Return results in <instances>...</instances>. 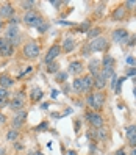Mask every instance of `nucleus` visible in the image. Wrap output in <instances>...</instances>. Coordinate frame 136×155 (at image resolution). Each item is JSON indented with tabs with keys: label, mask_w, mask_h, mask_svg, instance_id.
<instances>
[{
	"label": "nucleus",
	"mask_w": 136,
	"mask_h": 155,
	"mask_svg": "<svg viewBox=\"0 0 136 155\" xmlns=\"http://www.w3.org/2000/svg\"><path fill=\"white\" fill-rule=\"evenodd\" d=\"M25 119H27V111H25V110L17 111L16 116H14V119H13V127H14L16 130L21 129V127L25 124Z\"/></svg>",
	"instance_id": "ddd939ff"
},
{
	"label": "nucleus",
	"mask_w": 136,
	"mask_h": 155,
	"mask_svg": "<svg viewBox=\"0 0 136 155\" xmlns=\"http://www.w3.org/2000/svg\"><path fill=\"white\" fill-rule=\"evenodd\" d=\"M5 38L10 41L14 47L17 44H21L22 38H21V31H19V27H16V25H10L6 28V33H5Z\"/></svg>",
	"instance_id": "20e7f679"
},
{
	"label": "nucleus",
	"mask_w": 136,
	"mask_h": 155,
	"mask_svg": "<svg viewBox=\"0 0 136 155\" xmlns=\"http://www.w3.org/2000/svg\"><path fill=\"white\" fill-rule=\"evenodd\" d=\"M125 10H131V8H136V0H128V2L124 3Z\"/></svg>",
	"instance_id": "2f4dec72"
},
{
	"label": "nucleus",
	"mask_w": 136,
	"mask_h": 155,
	"mask_svg": "<svg viewBox=\"0 0 136 155\" xmlns=\"http://www.w3.org/2000/svg\"><path fill=\"white\" fill-rule=\"evenodd\" d=\"M81 86H83V93H89L94 88V77H91L89 74L81 77Z\"/></svg>",
	"instance_id": "f3484780"
},
{
	"label": "nucleus",
	"mask_w": 136,
	"mask_h": 155,
	"mask_svg": "<svg viewBox=\"0 0 136 155\" xmlns=\"http://www.w3.org/2000/svg\"><path fill=\"white\" fill-rule=\"evenodd\" d=\"M52 97H53V99H57V97H58V91H57V89H53V91H52Z\"/></svg>",
	"instance_id": "de8ad7c7"
},
{
	"label": "nucleus",
	"mask_w": 136,
	"mask_h": 155,
	"mask_svg": "<svg viewBox=\"0 0 136 155\" xmlns=\"http://www.w3.org/2000/svg\"><path fill=\"white\" fill-rule=\"evenodd\" d=\"M127 77H121V78H117V83H116V88H114V93L116 94H121V88H122V83L125 81Z\"/></svg>",
	"instance_id": "c85d7f7f"
},
{
	"label": "nucleus",
	"mask_w": 136,
	"mask_h": 155,
	"mask_svg": "<svg viewBox=\"0 0 136 155\" xmlns=\"http://www.w3.org/2000/svg\"><path fill=\"white\" fill-rule=\"evenodd\" d=\"M41 108H42V110H47L49 105H47V104H42V107H41Z\"/></svg>",
	"instance_id": "603ef678"
},
{
	"label": "nucleus",
	"mask_w": 136,
	"mask_h": 155,
	"mask_svg": "<svg viewBox=\"0 0 136 155\" xmlns=\"http://www.w3.org/2000/svg\"><path fill=\"white\" fill-rule=\"evenodd\" d=\"M42 89H39V88H33L31 91H30V99H31V102H39V100L42 99Z\"/></svg>",
	"instance_id": "4be33fe9"
},
{
	"label": "nucleus",
	"mask_w": 136,
	"mask_h": 155,
	"mask_svg": "<svg viewBox=\"0 0 136 155\" xmlns=\"http://www.w3.org/2000/svg\"><path fill=\"white\" fill-rule=\"evenodd\" d=\"M2 27H3V22H2V21H0V28H2Z\"/></svg>",
	"instance_id": "4d7b16f0"
},
{
	"label": "nucleus",
	"mask_w": 136,
	"mask_h": 155,
	"mask_svg": "<svg viewBox=\"0 0 136 155\" xmlns=\"http://www.w3.org/2000/svg\"><path fill=\"white\" fill-rule=\"evenodd\" d=\"M14 97H16V99H22V100H25V93H24V91H17V93L14 94Z\"/></svg>",
	"instance_id": "4c0bfd02"
},
{
	"label": "nucleus",
	"mask_w": 136,
	"mask_h": 155,
	"mask_svg": "<svg viewBox=\"0 0 136 155\" xmlns=\"http://www.w3.org/2000/svg\"><path fill=\"white\" fill-rule=\"evenodd\" d=\"M114 64H116V60L111 55H105L103 57V60H102V71L100 72L106 78H110L114 74Z\"/></svg>",
	"instance_id": "7ed1b4c3"
},
{
	"label": "nucleus",
	"mask_w": 136,
	"mask_h": 155,
	"mask_svg": "<svg viewBox=\"0 0 136 155\" xmlns=\"http://www.w3.org/2000/svg\"><path fill=\"white\" fill-rule=\"evenodd\" d=\"M111 17H113V21H124L125 17H127V10H125V6L121 5V6H117L116 10H113Z\"/></svg>",
	"instance_id": "dca6fc26"
},
{
	"label": "nucleus",
	"mask_w": 136,
	"mask_h": 155,
	"mask_svg": "<svg viewBox=\"0 0 136 155\" xmlns=\"http://www.w3.org/2000/svg\"><path fill=\"white\" fill-rule=\"evenodd\" d=\"M131 155H136V147H133V150H131Z\"/></svg>",
	"instance_id": "5fc2aeb1"
},
{
	"label": "nucleus",
	"mask_w": 136,
	"mask_h": 155,
	"mask_svg": "<svg viewBox=\"0 0 136 155\" xmlns=\"http://www.w3.org/2000/svg\"><path fill=\"white\" fill-rule=\"evenodd\" d=\"M83 69H85V66H83V63H81V61H72L69 64V68H67V74H72V75L77 77L78 74L83 72Z\"/></svg>",
	"instance_id": "4468645a"
},
{
	"label": "nucleus",
	"mask_w": 136,
	"mask_h": 155,
	"mask_svg": "<svg viewBox=\"0 0 136 155\" xmlns=\"http://www.w3.org/2000/svg\"><path fill=\"white\" fill-rule=\"evenodd\" d=\"M125 136H127V141H128V144L131 147H136V124L125 127Z\"/></svg>",
	"instance_id": "9b49d317"
},
{
	"label": "nucleus",
	"mask_w": 136,
	"mask_h": 155,
	"mask_svg": "<svg viewBox=\"0 0 136 155\" xmlns=\"http://www.w3.org/2000/svg\"><path fill=\"white\" fill-rule=\"evenodd\" d=\"M10 102H8V99H0V108H2L3 105H8Z\"/></svg>",
	"instance_id": "a18cd8bd"
},
{
	"label": "nucleus",
	"mask_w": 136,
	"mask_h": 155,
	"mask_svg": "<svg viewBox=\"0 0 136 155\" xmlns=\"http://www.w3.org/2000/svg\"><path fill=\"white\" fill-rule=\"evenodd\" d=\"M108 41L103 38V36H99V38L92 39L89 44H88V49L89 52H94V53H99V52H105L108 49Z\"/></svg>",
	"instance_id": "f03ea898"
},
{
	"label": "nucleus",
	"mask_w": 136,
	"mask_h": 155,
	"mask_svg": "<svg viewBox=\"0 0 136 155\" xmlns=\"http://www.w3.org/2000/svg\"><path fill=\"white\" fill-rule=\"evenodd\" d=\"M63 52H66V53H70L72 50L75 49V39L74 38H70V36H67V38L63 41Z\"/></svg>",
	"instance_id": "aec40b11"
},
{
	"label": "nucleus",
	"mask_w": 136,
	"mask_h": 155,
	"mask_svg": "<svg viewBox=\"0 0 136 155\" xmlns=\"http://www.w3.org/2000/svg\"><path fill=\"white\" fill-rule=\"evenodd\" d=\"M116 83H117V75H116V72L110 77V86H111V89H114L116 88Z\"/></svg>",
	"instance_id": "473e14b6"
},
{
	"label": "nucleus",
	"mask_w": 136,
	"mask_h": 155,
	"mask_svg": "<svg viewBox=\"0 0 136 155\" xmlns=\"http://www.w3.org/2000/svg\"><path fill=\"white\" fill-rule=\"evenodd\" d=\"M89 27H91V24L89 22H83L80 27H78V30L81 31V33H88L89 31Z\"/></svg>",
	"instance_id": "7c9ffc66"
},
{
	"label": "nucleus",
	"mask_w": 136,
	"mask_h": 155,
	"mask_svg": "<svg viewBox=\"0 0 136 155\" xmlns=\"http://www.w3.org/2000/svg\"><path fill=\"white\" fill-rule=\"evenodd\" d=\"M0 155H6V150L5 149H0Z\"/></svg>",
	"instance_id": "864d4df0"
},
{
	"label": "nucleus",
	"mask_w": 136,
	"mask_h": 155,
	"mask_svg": "<svg viewBox=\"0 0 136 155\" xmlns=\"http://www.w3.org/2000/svg\"><path fill=\"white\" fill-rule=\"evenodd\" d=\"M8 107H10L11 110H14V111H21V110H24V107H25V100L13 97V100H10Z\"/></svg>",
	"instance_id": "6ab92c4d"
},
{
	"label": "nucleus",
	"mask_w": 136,
	"mask_h": 155,
	"mask_svg": "<svg viewBox=\"0 0 136 155\" xmlns=\"http://www.w3.org/2000/svg\"><path fill=\"white\" fill-rule=\"evenodd\" d=\"M67 72H58L57 74V81H60V83H64L66 81V78H67Z\"/></svg>",
	"instance_id": "c756f323"
},
{
	"label": "nucleus",
	"mask_w": 136,
	"mask_h": 155,
	"mask_svg": "<svg viewBox=\"0 0 136 155\" xmlns=\"http://www.w3.org/2000/svg\"><path fill=\"white\" fill-rule=\"evenodd\" d=\"M60 53H61V45H52V47L47 50V53H45V58H44V61L47 63H52V61H55L57 60V57H60Z\"/></svg>",
	"instance_id": "9d476101"
},
{
	"label": "nucleus",
	"mask_w": 136,
	"mask_h": 155,
	"mask_svg": "<svg viewBox=\"0 0 136 155\" xmlns=\"http://www.w3.org/2000/svg\"><path fill=\"white\" fill-rule=\"evenodd\" d=\"M130 39V35L125 28H117L113 31V41L117 42V44H127Z\"/></svg>",
	"instance_id": "6e6552de"
},
{
	"label": "nucleus",
	"mask_w": 136,
	"mask_h": 155,
	"mask_svg": "<svg viewBox=\"0 0 136 155\" xmlns=\"http://www.w3.org/2000/svg\"><path fill=\"white\" fill-rule=\"evenodd\" d=\"M96 135H97V140H102V141L108 138V133H106L105 129H97L96 130Z\"/></svg>",
	"instance_id": "cd10ccee"
},
{
	"label": "nucleus",
	"mask_w": 136,
	"mask_h": 155,
	"mask_svg": "<svg viewBox=\"0 0 136 155\" xmlns=\"http://www.w3.org/2000/svg\"><path fill=\"white\" fill-rule=\"evenodd\" d=\"M50 5H53L55 8H60V5H63V2H53V0H52V2H50Z\"/></svg>",
	"instance_id": "49530a36"
},
{
	"label": "nucleus",
	"mask_w": 136,
	"mask_h": 155,
	"mask_svg": "<svg viewBox=\"0 0 136 155\" xmlns=\"http://www.w3.org/2000/svg\"><path fill=\"white\" fill-rule=\"evenodd\" d=\"M0 17H2V14H0Z\"/></svg>",
	"instance_id": "bf43d9fd"
},
{
	"label": "nucleus",
	"mask_w": 136,
	"mask_h": 155,
	"mask_svg": "<svg viewBox=\"0 0 136 155\" xmlns=\"http://www.w3.org/2000/svg\"><path fill=\"white\" fill-rule=\"evenodd\" d=\"M36 6V2H31V0H27V2H21V8L24 11H33V8Z\"/></svg>",
	"instance_id": "5701e85b"
},
{
	"label": "nucleus",
	"mask_w": 136,
	"mask_h": 155,
	"mask_svg": "<svg viewBox=\"0 0 136 155\" xmlns=\"http://www.w3.org/2000/svg\"><path fill=\"white\" fill-rule=\"evenodd\" d=\"M106 85H108V78L102 74V72H99V74L94 77V88L97 91H103L106 88Z\"/></svg>",
	"instance_id": "f8f14e48"
},
{
	"label": "nucleus",
	"mask_w": 136,
	"mask_h": 155,
	"mask_svg": "<svg viewBox=\"0 0 136 155\" xmlns=\"http://www.w3.org/2000/svg\"><path fill=\"white\" fill-rule=\"evenodd\" d=\"M8 22H10V25H16V27H17V24H19V17L13 16L11 19H8Z\"/></svg>",
	"instance_id": "c9c22d12"
},
{
	"label": "nucleus",
	"mask_w": 136,
	"mask_h": 155,
	"mask_svg": "<svg viewBox=\"0 0 136 155\" xmlns=\"http://www.w3.org/2000/svg\"><path fill=\"white\" fill-rule=\"evenodd\" d=\"M133 94H134V99H136V88L133 89Z\"/></svg>",
	"instance_id": "6e6d98bb"
},
{
	"label": "nucleus",
	"mask_w": 136,
	"mask_h": 155,
	"mask_svg": "<svg viewBox=\"0 0 136 155\" xmlns=\"http://www.w3.org/2000/svg\"><path fill=\"white\" fill-rule=\"evenodd\" d=\"M31 69H33V68H27V69H25L24 72H21V75H19V78H21V77H24V75H27V74H30V72H31Z\"/></svg>",
	"instance_id": "a19ab883"
},
{
	"label": "nucleus",
	"mask_w": 136,
	"mask_h": 155,
	"mask_svg": "<svg viewBox=\"0 0 136 155\" xmlns=\"http://www.w3.org/2000/svg\"><path fill=\"white\" fill-rule=\"evenodd\" d=\"M58 24H61V25H72L70 22H66V21H58Z\"/></svg>",
	"instance_id": "09e8293b"
},
{
	"label": "nucleus",
	"mask_w": 136,
	"mask_h": 155,
	"mask_svg": "<svg viewBox=\"0 0 136 155\" xmlns=\"http://www.w3.org/2000/svg\"><path fill=\"white\" fill-rule=\"evenodd\" d=\"M100 66H102L100 60H91V61H89V64H88L89 75H91V77H96L99 72H100Z\"/></svg>",
	"instance_id": "2eb2a0df"
},
{
	"label": "nucleus",
	"mask_w": 136,
	"mask_h": 155,
	"mask_svg": "<svg viewBox=\"0 0 136 155\" xmlns=\"http://www.w3.org/2000/svg\"><path fill=\"white\" fill-rule=\"evenodd\" d=\"M127 44H128V45H134V44H136V35H134V36H131V38L128 39V42H127Z\"/></svg>",
	"instance_id": "79ce46f5"
},
{
	"label": "nucleus",
	"mask_w": 136,
	"mask_h": 155,
	"mask_svg": "<svg viewBox=\"0 0 136 155\" xmlns=\"http://www.w3.org/2000/svg\"><path fill=\"white\" fill-rule=\"evenodd\" d=\"M22 21H24V24H27V25H30V27H38L44 22L42 21V17L36 13V11H28V13H25V16L22 17Z\"/></svg>",
	"instance_id": "39448f33"
},
{
	"label": "nucleus",
	"mask_w": 136,
	"mask_h": 155,
	"mask_svg": "<svg viewBox=\"0 0 136 155\" xmlns=\"http://www.w3.org/2000/svg\"><path fill=\"white\" fill-rule=\"evenodd\" d=\"M127 63H128L130 66H136V58H133V57H128V58H127Z\"/></svg>",
	"instance_id": "ea45409f"
},
{
	"label": "nucleus",
	"mask_w": 136,
	"mask_h": 155,
	"mask_svg": "<svg viewBox=\"0 0 136 155\" xmlns=\"http://www.w3.org/2000/svg\"><path fill=\"white\" fill-rule=\"evenodd\" d=\"M16 149L19 150V149H22V146H21V143H16Z\"/></svg>",
	"instance_id": "3c124183"
},
{
	"label": "nucleus",
	"mask_w": 136,
	"mask_h": 155,
	"mask_svg": "<svg viewBox=\"0 0 136 155\" xmlns=\"http://www.w3.org/2000/svg\"><path fill=\"white\" fill-rule=\"evenodd\" d=\"M47 28H49V25L45 24V22H42V24L38 27V31H39V33H45V31H47Z\"/></svg>",
	"instance_id": "72a5a7b5"
},
{
	"label": "nucleus",
	"mask_w": 136,
	"mask_h": 155,
	"mask_svg": "<svg viewBox=\"0 0 136 155\" xmlns=\"http://www.w3.org/2000/svg\"><path fill=\"white\" fill-rule=\"evenodd\" d=\"M47 72L49 74H58V63L57 61H52L47 64Z\"/></svg>",
	"instance_id": "bb28decb"
},
{
	"label": "nucleus",
	"mask_w": 136,
	"mask_h": 155,
	"mask_svg": "<svg viewBox=\"0 0 136 155\" xmlns=\"http://www.w3.org/2000/svg\"><path fill=\"white\" fill-rule=\"evenodd\" d=\"M105 100L106 99H105V94L102 91H94V93H89V96H88V105L94 111H99L105 105Z\"/></svg>",
	"instance_id": "f257e3e1"
},
{
	"label": "nucleus",
	"mask_w": 136,
	"mask_h": 155,
	"mask_svg": "<svg viewBox=\"0 0 136 155\" xmlns=\"http://www.w3.org/2000/svg\"><path fill=\"white\" fill-rule=\"evenodd\" d=\"M114 155H127V153H125V149H117L114 152Z\"/></svg>",
	"instance_id": "c03bdc74"
},
{
	"label": "nucleus",
	"mask_w": 136,
	"mask_h": 155,
	"mask_svg": "<svg viewBox=\"0 0 136 155\" xmlns=\"http://www.w3.org/2000/svg\"><path fill=\"white\" fill-rule=\"evenodd\" d=\"M39 50H41L39 45L36 44L34 41H30V42H27V44L24 45V55H25V58H30V60L38 58Z\"/></svg>",
	"instance_id": "423d86ee"
},
{
	"label": "nucleus",
	"mask_w": 136,
	"mask_h": 155,
	"mask_svg": "<svg viewBox=\"0 0 136 155\" xmlns=\"http://www.w3.org/2000/svg\"><path fill=\"white\" fill-rule=\"evenodd\" d=\"M13 52H14V45L6 38H0V53L3 57H11Z\"/></svg>",
	"instance_id": "1a4fd4ad"
},
{
	"label": "nucleus",
	"mask_w": 136,
	"mask_h": 155,
	"mask_svg": "<svg viewBox=\"0 0 136 155\" xmlns=\"http://www.w3.org/2000/svg\"><path fill=\"white\" fill-rule=\"evenodd\" d=\"M28 155H42V153H39V152H36V150H31V152H28Z\"/></svg>",
	"instance_id": "8fccbe9b"
},
{
	"label": "nucleus",
	"mask_w": 136,
	"mask_h": 155,
	"mask_svg": "<svg viewBox=\"0 0 136 155\" xmlns=\"http://www.w3.org/2000/svg\"><path fill=\"white\" fill-rule=\"evenodd\" d=\"M100 28H99V27H94V28H89V31H88V38L92 41V39H96V38H99V36H100Z\"/></svg>",
	"instance_id": "b1692460"
},
{
	"label": "nucleus",
	"mask_w": 136,
	"mask_h": 155,
	"mask_svg": "<svg viewBox=\"0 0 136 155\" xmlns=\"http://www.w3.org/2000/svg\"><path fill=\"white\" fill-rule=\"evenodd\" d=\"M86 119L89 121V124L94 127V129H102L103 127V117L99 111H88L86 113Z\"/></svg>",
	"instance_id": "0eeeda50"
},
{
	"label": "nucleus",
	"mask_w": 136,
	"mask_h": 155,
	"mask_svg": "<svg viewBox=\"0 0 136 155\" xmlns=\"http://www.w3.org/2000/svg\"><path fill=\"white\" fill-rule=\"evenodd\" d=\"M0 14H2V17L11 19V17L14 16V6L11 3H3L2 6H0Z\"/></svg>",
	"instance_id": "a211bd4d"
},
{
	"label": "nucleus",
	"mask_w": 136,
	"mask_h": 155,
	"mask_svg": "<svg viewBox=\"0 0 136 155\" xmlns=\"http://www.w3.org/2000/svg\"><path fill=\"white\" fill-rule=\"evenodd\" d=\"M45 129H47V122H42L41 125H38V127H36V132H41V130H45Z\"/></svg>",
	"instance_id": "58836bf2"
},
{
	"label": "nucleus",
	"mask_w": 136,
	"mask_h": 155,
	"mask_svg": "<svg viewBox=\"0 0 136 155\" xmlns=\"http://www.w3.org/2000/svg\"><path fill=\"white\" fill-rule=\"evenodd\" d=\"M134 75H136V68L128 69V71H127V74H125V77H134Z\"/></svg>",
	"instance_id": "e433bc0d"
},
{
	"label": "nucleus",
	"mask_w": 136,
	"mask_h": 155,
	"mask_svg": "<svg viewBox=\"0 0 136 155\" xmlns=\"http://www.w3.org/2000/svg\"><path fill=\"white\" fill-rule=\"evenodd\" d=\"M72 88H74L75 93H83V86H81V78L75 77L74 83H72Z\"/></svg>",
	"instance_id": "a878e982"
},
{
	"label": "nucleus",
	"mask_w": 136,
	"mask_h": 155,
	"mask_svg": "<svg viewBox=\"0 0 136 155\" xmlns=\"http://www.w3.org/2000/svg\"><path fill=\"white\" fill-rule=\"evenodd\" d=\"M6 155H10V153H6Z\"/></svg>",
	"instance_id": "052dcab7"
},
{
	"label": "nucleus",
	"mask_w": 136,
	"mask_h": 155,
	"mask_svg": "<svg viewBox=\"0 0 136 155\" xmlns=\"http://www.w3.org/2000/svg\"><path fill=\"white\" fill-rule=\"evenodd\" d=\"M5 122H6V116L3 113H0V125H3Z\"/></svg>",
	"instance_id": "37998d69"
},
{
	"label": "nucleus",
	"mask_w": 136,
	"mask_h": 155,
	"mask_svg": "<svg viewBox=\"0 0 136 155\" xmlns=\"http://www.w3.org/2000/svg\"><path fill=\"white\" fill-rule=\"evenodd\" d=\"M69 155H75V153H74V152H72V150H70V152H69Z\"/></svg>",
	"instance_id": "13d9d810"
},
{
	"label": "nucleus",
	"mask_w": 136,
	"mask_h": 155,
	"mask_svg": "<svg viewBox=\"0 0 136 155\" xmlns=\"http://www.w3.org/2000/svg\"><path fill=\"white\" fill-rule=\"evenodd\" d=\"M8 91L5 89V88H0V99H8Z\"/></svg>",
	"instance_id": "f704fd0d"
},
{
	"label": "nucleus",
	"mask_w": 136,
	"mask_h": 155,
	"mask_svg": "<svg viewBox=\"0 0 136 155\" xmlns=\"http://www.w3.org/2000/svg\"><path fill=\"white\" fill-rule=\"evenodd\" d=\"M17 138H19V132H17L16 129L8 130V133H6V140L8 141H16Z\"/></svg>",
	"instance_id": "393cba45"
},
{
	"label": "nucleus",
	"mask_w": 136,
	"mask_h": 155,
	"mask_svg": "<svg viewBox=\"0 0 136 155\" xmlns=\"http://www.w3.org/2000/svg\"><path fill=\"white\" fill-rule=\"evenodd\" d=\"M14 85V80L8 75V74H0V88H5V89H8V88H11Z\"/></svg>",
	"instance_id": "412c9836"
}]
</instances>
